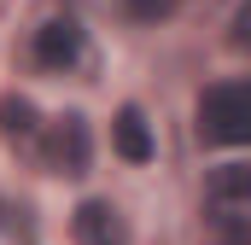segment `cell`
I'll list each match as a JSON object with an SVG mask.
<instances>
[{
    "label": "cell",
    "mask_w": 251,
    "mask_h": 245,
    "mask_svg": "<svg viewBox=\"0 0 251 245\" xmlns=\"http://www.w3.org/2000/svg\"><path fill=\"white\" fill-rule=\"evenodd\" d=\"M204 216L222 245H251V164H222L204 181Z\"/></svg>",
    "instance_id": "obj_1"
},
{
    "label": "cell",
    "mask_w": 251,
    "mask_h": 245,
    "mask_svg": "<svg viewBox=\"0 0 251 245\" xmlns=\"http://www.w3.org/2000/svg\"><path fill=\"white\" fill-rule=\"evenodd\" d=\"M199 134L216 146H251V82H216L199 99Z\"/></svg>",
    "instance_id": "obj_2"
},
{
    "label": "cell",
    "mask_w": 251,
    "mask_h": 245,
    "mask_svg": "<svg viewBox=\"0 0 251 245\" xmlns=\"http://www.w3.org/2000/svg\"><path fill=\"white\" fill-rule=\"evenodd\" d=\"M41 158H47V170L53 175H88V158H94V140H88V122L76 117H59L47 128V146H41Z\"/></svg>",
    "instance_id": "obj_3"
},
{
    "label": "cell",
    "mask_w": 251,
    "mask_h": 245,
    "mask_svg": "<svg viewBox=\"0 0 251 245\" xmlns=\"http://www.w3.org/2000/svg\"><path fill=\"white\" fill-rule=\"evenodd\" d=\"M70 234H76V245H128V222H123L117 204H105V198H82L76 216H70Z\"/></svg>",
    "instance_id": "obj_4"
},
{
    "label": "cell",
    "mask_w": 251,
    "mask_h": 245,
    "mask_svg": "<svg viewBox=\"0 0 251 245\" xmlns=\"http://www.w3.org/2000/svg\"><path fill=\"white\" fill-rule=\"evenodd\" d=\"M35 59L47 64V70H70V64L82 59V24L76 18H47L35 29Z\"/></svg>",
    "instance_id": "obj_5"
},
{
    "label": "cell",
    "mask_w": 251,
    "mask_h": 245,
    "mask_svg": "<svg viewBox=\"0 0 251 245\" xmlns=\"http://www.w3.org/2000/svg\"><path fill=\"white\" fill-rule=\"evenodd\" d=\"M111 146L123 152L128 164H152V128H146V117H140V105H123V111H117Z\"/></svg>",
    "instance_id": "obj_6"
},
{
    "label": "cell",
    "mask_w": 251,
    "mask_h": 245,
    "mask_svg": "<svg viewBox=\"0 0 251 245\" xmlns=\"http://www.w3.org/2000/svg\"><path fill=\"white\" fill-rule=\"evenodd\" d=\"M0 128H6V140H12V146H29V140L41 134L35 105H29L24 94H6V99H0Z\"/></svg>",
    "instance_id": "obj_7"
},
{
    "label": "cell",
    "mask_w": 251,
    "mask_h": 245,
    "mask_svg": "<svg viewBox=\"0 0 251 245\" xmlns=\"http://www.w3.org/2000/svg\"><path fill=\"white\" fill-rule=\"evenodd\" d=\"M234 47L251 53V0H240V12H234Z\"/></svg>",
    "instance_id": "obj_8"
},
{
    "label": "cell",
    "mask_w": 251,
    "mask_h": 245,
    "mask_svg": "<svg viewBox=\"0 0 251 245\" xmlns=\"http://www.w3.org/2000/svg\"><path fill=\"white\" fill-rule=\"evenodd\" d=\"M170 6H176V0H128V12H134V18H164Z\"/></svg>",
    "instance_id": "obj_9"
}]
</instances>
